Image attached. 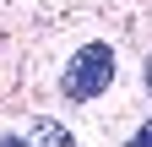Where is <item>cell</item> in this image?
<instances>
[{
  "label": "cell",
  "mask_w": 152,
  "mask_h": 147,
  "mask_svg": "<svg viewBox=\"0 0 152 147\" xmlns=\"http://www.w3.org/2000/svg\"><path fill=\"white\" fill-rule=\"evenodd\" d=\"M109 82H114V49H109V44H82V49L65 60V71H60V93H65L71 104L98 98Z\"/></svg>",
  "instance_id": "6da1fadb"
},
{
  "label": "cell",
  "mask_w": 152,
  "mask_h": 147,
  "mask_svg": "<svg viewBox=\"0 0 152 147\" xmlns=\"http://www.w3.org/2000/svg\"><path fill=\"white\" fill-rule=\"evenodd\" d=\"M38 147H76L65 125H54V120H38Z\"/></svg>",
  "instance_id": "7a4b0ae2"
},
{
  "label": "cell",
  "mask_w": 152,
  "mask_h": 147,
  "mask_svg": "<svg viewBox=\"0 0 152 147\" xmlns=\"http://www.w3.org/2000/svg\"><path fill=\"white\" fill-rule=\"evenodd\" d=\"M125 147H152V120H141V131H136V136H130Z\"/></svg>",
  "instance_id": "3957f363"
},
{
  "label": "cell",
  "mask_w": 152,
  "mask_h": 147,
  "mask_svg": "<svg viewBox=\"0 0 152 147\" xmlns=\"http://www.w3.org/2000/svg\"><path fill=\"white\" fill-rule=\"evenodd\" d=\"M0 147H27V142L22 136H0Z\"/></svg>",
  "instance_id": "277c9868"
},
{
  "label": "cell",
  "mask_w": 152,
  "mask_h": 147,
  "mask_svg": "<svg viewBox=\"0 0 152 147\" xmlns=\"http://www.w3.org/2000/svg\"><path fill=\"white\" fill-rule=\"evenodd\" d=\"M147 87H152V65H147Z\"/></svg>",
  "instance_id": "5b68a950"
}]
</instances>
